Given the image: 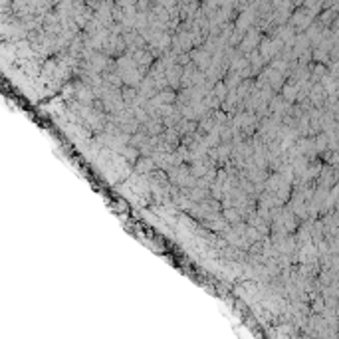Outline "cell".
<instances>
[{"label":"cell","mask_w":339,"mask_h":339,"mask_svg":"<svg viewBox=\"0 0 339 339\" xmlns=\"http://www.w3.org/2000/svg\"><path fill=\"white\" fill-rule=\"evenodd\" d=\"M262 42V36H260V28H250L246 34H244V38H242V42H240V52H244V54H248V52H252V50H258V46Z\"/></svg>","instance_id":"6da1fadb"},{"label":"cell","mask_w":339,"mask_h":339,"mask_svg":"<svg viewBox=\"0 0 339 339\" xmlns=\"http://www.w3.org/2000/svg\"><path fill=\"white\" fill-rule=\"evenodd\" d=\"M191 60H193L201 70H207L212 64V54L205 46H195V48L191 50Z\"/></svg>","instance_id":"7a4b0ae2"},{"label":"cell","mask_w":339,"mask_h":339,"mask_svg":"<svg viewBox=\"0 0 339 339\" xmlns=\"http://www.w3.org/2000/svg\"><path fill=\"white\" fill-rule=\"evenodd\" d=\"M183 68L185 66H181V64H173L171 68H167V72H165V76H167V80H169V85L173 89H181V82H183Z\"/></svg>","instance_id":"3957f363"},{"label":"cell","mask_w":339,"mask_h":339,"mask_svg":"<svg viewBox=\"0 0 339 339\" xmlns=\"http://www.w3.org/2000/svg\"><path fill=\"white\" fill-rule=\"evenodd\" d=\"M139 93L143 95V97H147V99H151V97H155L157 93H159V87H157V84H155V80L151 78V76H145L143 78V82L139 84Z\"/></svg>","instance_id":"277c9868"},{"label":"cell","mask_w":339,"mask_h":339,"mask_svg":"<svg viewBox=\"0 0 339 339\" xmlns=\"http://www.w3.org/2000/svg\"><path fill=\"white\" fill-rule=\"evenodd\" d=\"M151 101L159 107V105H163V103H177V89H173V87H165V89H161L155 97H151Z\"/></svg>","instance_id":"5b68a950"},{"label":"cell","mask_w":339,"mask_h":339,"mask_svg":"<svg viewBox=\"0 0 339 339\" xmlns=\"http://www.w3.org/2000/svg\"><path fill=\"white\" fill-rule=\"evenodd\" d=\"M157 169V163L153 157H139V161L135 163V171L137 175H149L151 171Z\"/></svg>","instance_id":"8992f818"},{"label":"cell","mask_w":339,"mask_h":339,"mask_svg":"<svg viewBox=\"0 0 339 339\" xmlns=\"http://www.w3.org/2000/svg\"><path fill=\"white\" fill-rule=\"evenodd\" d=\"M119 153H121V157L127 161L129 165H135V163L139 161V157H141V151H139V147H135V145H131V143H129V145H125V147H123Z\"/></svg>","instance_id":"52a82bcc"},{"label":"cell","mask_w":339,"mask_h":339,"mask_svg":"<svg viewBox=\"0 0 339 339\" xmlns=\"http://www.w3.org/2000/svg\"><path fill=\"white\" fill-rule=\"evenodd\" d=\"M177 129H179L181 137H185V135H193V133H197V131H199V121H193V119H185V117H183V121L177 125Z\"/></svg>","instance_id":"ba28073f"},{"label":"cell","mask_w":339,"mask_h":339,"mask_svg":"<svg viewBox=\"0 0 339 339\" xmlns=\"http://www.w3.org/2000/svg\"><path fill=\"white\" fill-rule=\"evenodd\" d=\"M222 214H224V218L228 220V224L232 226V224H238V222H242V214L238 211V207H230V209H222Z\"/></svg>","instance_id":"9c48e42d"},{"label":"cell","mask_w":339,"mask_h":339,"mask_svg":"<svg viewBox=\"0 0 339 339\" xmlns=\"http://www.w3.org/2000/svg\"><path fill=\"white\" fill-rule=\"evenodd\" d=\"M242 82V76L238 74V72H232V70H228L226 72V76H224V84L228 85V89L232 91V89H236L238 85Z\"/></svg>","instance_id":"30bf717a"},{"label":"cell","mask_w":339,"mask_h":339,"mask_svg":"<svg viewBox=\"0 0 339 339\" xmlns=\"http://www.w3.org/2000/svg\"><path fill=\"white\" fill-rule=\"evenodd\" d=\"M212 93L220 99V101H224L226 97H228V93H230V89H228V85L224 84V80H220L218 84H214V87H212Z\"/></svg>","instance_id":"8fae6325"},{"label":"cell","mask_w":339,"mask_h":339,"mask_svg":"<svg viewBox=\"0 0 339 339\" xmlns=\"http://www.w3.org/2000/svg\"><path fill=\"white\" fill-rule=\"evenodd\" d=\"M181 121H183V113H181V109H177L175 113H171V115H167V117H163L165 127H177Z\"/></svg>","instance_id":"7c38bea8"},{"label":"cell","mask_w":339,"mask_h":339,"mask_svg":"<svg viewBox=\"0 0 339 339\" xmlns=\"http://www.w3.org/2000/svg\"><path fill=\"white\" fill-rule=\"evenodd\" d=\"M282 93H284V97H286L288 101H294V97H296V85H284V87H282Z\"/></svg>","instance_id":"4fadbf2b"}]
</instances>
